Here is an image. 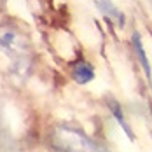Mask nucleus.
I'll return each mask as SVG.
<instances>
[{"mask_svg": "<svg viewBox=\"0 0 152 152\" xmlns=\"http://www.w3.org/2000/svg\"><path fill=\"white\" fill-rule=\"evenodd\" d=\"M98 5H100L103 11H105L107 14H110V16H119L117 9H115V7H114V5H112L108 0H100V2H98Z\"/></svg>", "mask_w": 152, "mask_h": 152, "instance_id": "nucleus-4", "label": "nucleus"}, {"mask_svg": "<svg viewBox=\"0 0 152 152\" xmlns=\"http://www.w3.org/2000/svg\"><path fill=\"white\" fill-rule=\"evenodd\" d=\"M107 105H108V108H110V114L114 115V119L119 122V126L124 129V133L129 137V140H135V133L131 131L129 124H126V121H124L122 108H121V105H119V102H117V100H114V98H107Z\"/></svg>", "mask_w": 152, "mask_h": 152, "instance_id": "nucleus-2", "label": "nucleus"}, {"mask_svg": "<svg viewBox=\"0 0 152 152\" xmlns=\"http://www.w3.org/2000/svg\"><path fill=\"white\" fill-rule=\"evenodd\" d=\"M72 77L79 84H88L89 80L94 79V70L88 61H77L72 66Z\"/></svg>", "mask_w": 152, "mask_h": 152, "instance_id": "nucleus-1", "label": "nucleus"}, {"mask_svg": "<svg viewBox=\"0 0 152 152\" xmlns=\"http://www.w3.org/2000/svg\"><path fill=\"white\" fill-rule=\"evenodd\" d=\"M133 49H135V53H137V58L140 61V65H142V68H143V72H145V75L151 79V63H149V58H147V54H145V49H143V44H142V39H140V33H133Z\"/></svg>", "mask_w": 152, "mask_h": 152, "instance_id": "nucleus-3", "label": "nucleus"}]
</instances>
